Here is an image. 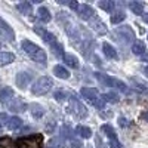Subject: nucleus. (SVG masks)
<instances>
[{"label":"nucleus","instance_id":"1","mask_svg":"<svg viewBox=\"0 0 148 148\" xmlns=\"http://www.w3.org/2000/svg\"><path fill=\"white\" fill-rule=\"evenodd\" d=\"M21 47H22V51L25 52L33 61H36V62H40V64H46V61H47L46 52L43 51L42 47L37 46L36 43H33V42H30V40H22Z\"/></svg>","mask_w":148,"mask_h":148},{"label":"nucleus","instance_id":"2","mask_svg":"<svg viewBox=\"0 0 148 148\" xmlns=\"http://www.w3.org/2000/svg\"><path fill=\"white\" fill-rule=\"evenodd\" d=\"M52 86H53V82H52L51 77H40L31 86V93L37 95V96H42V95H45L51 90Z\"/></svg>","mask_w":148,"mask_h":148},{"label":"nucleus","instance_id":"3","mask_svg":"<svg viewBox=\"0 0 148 148\" xmlns=\"http://www.w3.org/2000/svg\"><path fill=\"white\" fill-rule=\"evenodd\" d=\"M16 148H42V136L30 135L25 138H19L16 141Z\"/></svg>","mask_w":148,"mask_h":148},{"label":"nucleus","instance_id":"4","mask_svg":"<svg viewBox=\"0 0 148 148\" xmlns=\"http://www.w3.org/2000/svg\"><path fill=\"white\" fill-rule=\"evenodd\" d=\"M95 77L96 79H99L105 86H111V88H119L120 90H127V88H126V84L123 83L121 80H117V79H114V77H111V76H105V74H101V73H96L95 74Z\"/></svg>","mask_w":148,"mask_h":148},{"label":"nucleus","instance_id":"5","mask_svg":"<svg viewBox=\"0 0 148 148\" xmlns=\"http://www.w3.org/2000/svg\"><path fill=\"white\" fill-rule=\"evenodd\" d=\"M30 82H31V76H30L28 73H25V71L18 73L16 77H15V83H16V86H18L19 89H25Z\"/></svg>","mask_w":148,"mask_h":148},{"label":"nucleus","instance_id":"6","mask_svg":"<svg viewBox=\"0 0 148 148\" xmlns=\"http://www.w3.org/2000/svg\"><path fill=\"white\" fill-rule=\"evenodd\" d=\"M71 111L76 116H79V117H86L88 116V110H86V107L80 102V101H77V99H71Z\"/></svg>","mask_w":148,"mask_h":148},{"label":"nucleus","instance_id":"7","mask_svg":"<svg viewBox=\"0 0 148 148\" xmlns=\"http://www.w3.org/2000/svg\"><path fill=\"white\" fill-rule=\"evenodd\" d=\"M12 98H15V92L12 88H9V86H5V88L0 89V101H2L3 104H8Z\"/></svg>","mask_w":148,"mask_h":148},{"label":"nucleus","instance_id":"8","mask_svg":"<svg viewBox=\"0 0 148 148\" xmlns=\"http://www.w3.org/2000/svg\"><path fill=\"white\" fill-rule=\"evenodd\" d=\"M77 14L82 19H89L93 16V9L89 6V5H79V9H77Z\"/></svg>","mask_w":148,"mask_h":148},{"label":"nucleus","instance_id":"9","mask_svg":"<svg viewBox=\"0 0 148 148\" xmlns=\"http://www.w3.org/2000/svg\"><path fill=\"white\" fill-rule=\"evenodd\" d=\"M34 31H36L37 34H40V36H42V39H43L46 43H51V45H52L53 42H56V40H55V36H53L52 33H49L47 30L42 28V27H36Z\"/></svg>","mask_w":148,"mask_h":148},{"label":"nucleus","instance_id":"10","mask_svg":"<svg viewBox=\"0 0 148 148\" xmlns=\"http://www.w3.org/2000/svg\"><path fill=\"white\" fill-rule=\"evenodd\" d=\"M8 105H9V110L10 111H15V113H19V111H24L25 108V105H24V102L21 101V99H18V98H12V99L8 102Z\"/></svg>","mask_w":148,"mask_h":148},{"label":"nucleus","instance_id":"11","mask_svg":"<svg viewBox=\"0 0 148 148\" xmlns=\"http://www.w3.org/2000/svg\"><path fill=\"white\" fill-rule=\"evenodd\" d=\"M80 93H82L83 98H86V99H92V98L99 96V92H98V89H95V88H83L80 90Z\"/></svg>","mask_w":148,"mask_h":148},{"label":"nucleus","instance_id":"12","mask_svg":"<svg viewBox=\"0 0 148 148\" xmlns=\"http://www.w3.org/2000/svg\"><path fill=\"white\" fill-rule=\"evenodd\" d=\"M53 74H55L56 77H59V79H64V80L70 77V71H68V70H67L65 67L59 65V64L53 67Z\"/></svg>","mask_w":148,"mask_h":148},{"label":"nucleus","instance_id":"13","mask_svg":"<svg viewBox=\"0 0 148 148\" xmlns=\"http://www.w3.org/2000/svg\"><path fill=\"white\" fill-rule=\"evenodd\" d=\"M15 61V55L10 53V52H0V67L8 65L10 62Z\"/></svg>","mask_w":148,"mask_h":148},{"label":"nucleus","instance_id":"14","mask_svg":"<svg viewBox=\"0 0 148 148\" xmlns=\"http://www.w3.org/2000/svg\"><path fill=\"white\" fill-rule=\"evenodd\" d=\"M30 111H31L33 117H36V119H42V117L45 116V110H43V107L39 105V104H31V105H30Z\"/></svg>","mask_w":148,"mask_h":148},{"label":"nucleus","instance_id":"15","mask_svg":"<svg viewBox=\"0 0 148 148\" xmlns=\"http://www.w3.org/2000/svg\"><path fill=\"white\" fill-rule=\"evenodd\" d=\"M102 99L104 102H111V104H116L120 101V95L116 93V92H108V93H102Z\"/></svg>","mask_w":148,"mask_h":148},{"label":"nucleus","instance_id":"16","mask_svg":"<svg viewBox=\"0 0 148 148\" xmlns=\"http://www.w3.org/2000/svg\"><path fill=\"white\" fill-rule=\"evenodd\" d=\"M102 51H104L105 56H108L110 59H117V52H116V49L111 46V45L104 43V45H102Z\"/></svg>","mask_w":148,"mask_h":148},{"label":"nucleus","instance_id":"17","mask_svg":"<svg viewBox=\"0 0 148 148\" xmlns=\"http://www.w3.org/2000/svg\"><path fill=\"white\" fill-rule=\"evenodd\" d=\"M64 62L68 67H71V68H77L79 67V59L74 56L73 53H65L64 55Z\"/></svg>","mask_w":148,"mask_h":148},{"label":"nucleus","instance_id":"18","mask_svg":"<svg viewBox=\"0 0 148 148\" xmlns=\"http://www.w3.org/2000/svg\"><path fill=\"white\" fill-rule=\"evenodd\" d=\"M132 52L135 55H144L145 53V43L141 40H136L132 45Z\"/></svg>","mask_w":148,"mask_h":148},{"label":"nucleus","instance_id":"19","mask_svg":"<svg viewBox=\"0 0 148 148\" xmlns=\"http://www.w3.org/2000/svg\"><path fill=\"white\" fill-rule=\"evenodd\" d=\"M10 130H18L21 126H22V120L19 119V117H12V119H9V121H8V125H6Z\"/></svg>","mask_w":148,"mask_h":148},{"label":"nucleus","instance_id":"20","mask_svg":"<svg viewBox=\"0 0 148 148\" xmlns=\"http://www.w3.org/2000/svg\"><path fill=\"white\" fill-rule=\"evenodd\" d=\"M77 133L80 135L82 138H84V139H89V138L92 136V130H90V127L83 126V125H79V126H77Z\"/></svg>","mask_w":148,"mask_h":148},{"label":"nucleus","instance_id":"21","mask_svg":"<svg viewBox=\"0 0 148 148\" xmlns=\"http://www.w3.org/2000/svg\"><path fill=\"white\" fill-rule=\"evenodd\" d=\"M129 8H130V10L133 12L135 15H142L144 14V5L141 2H130Z\"/></svg>","mask_w":148,"mask_h":148},{"label":"nucleus","instance_id":"22","mask_svg":"<svg viewBox=\"0 0 148 148\" xmlns=\"http://www.w3.org/2000/svg\"><path fill=\"white\" fill-rule=\"evenodd\" d=\"M37 15H39L40 21H43V22H49V21H51V12H49L47 8H40L39 10H37Z\"/></svg>","mask_w":148,"mask_h":148},{"label":"nucleus","instance_id":"23","mask_svg":"<svg viewBox=\"0 0 148 148\" xmlns=\"http://www.w3.org/2000/svg\"><path fill=\"white\" fill-rule=\"evenodd\" d=\"M0 30H3L5 33H8L10 39H14V36H15V34H14V30H12V27L9 25V24H8L2 16H0Z\"/></svg>","mask_w":148,"mask_h":148},{"label":"nucleus","instance_id":"24","mask_svg":"<svg viewBox=\"0 0 148 148\" xmlns=\"http://www.w3.org/2000/svg\"><path fill=\"white\" fill-rule=\"evenodd\" d=\"M51 46H52V52H53L56 56H59V58L62 56V58H64L65 52H64V46H62V45H61V43H58V42H53Z\"/></svg>","mask_w":148,"mask_h":148},{"label":"nucleus","instance_id":"25","mask_svg":"<svg viewBox=\"0 0 148 148\" xmlns=\"http://www.w3.org/2000/svg\"><path fill=\"white\" fill-rule=\"evenodd\" d=\"M104 132H105V135L111 139V141H116L117 139V133L114 132V129H113V126H110V125H104L102 127H101Z\"/></svg>","mask_w":148,"mask_h":148},{"label":"nucleus","instance_id":"26","mask_svg":"<svg viewBox=\"0 0 148 148\" xmlns=\"http://www.w3.org/2000/svg\"><path fill=\"white\" fill-rule=\"evenodd\" d=\"M16 9L21 12V14L28 15L33 8H31V3H28V2H22V3H18V5H16Z\"/></svg>","mask_w":148,"mask_h":148},{"label":"nucleus","instance_id":"27","mask_svg":"<svg viewBox=\"0 0 148 148\" xmlns=\"http://www.w3.org/2000/svg\"><path fill=\"white\" fill-rule=\"evenodd\" d=\"M98 6H99L101 9H104L105 12H113V9H114V2H113V0H102V2L98 3Z\"/></svg>","mask_w":148,"mask_h":148},{"label":"nucleus","instance_id":"28","mask_svg":"<svg viewBox=\"0 0 148 148\" xmlns=\"http://www.w3.org/2000/svg\"><path fill=\"white\" fill-rule=\"evenodd\" d=\"M126 15H125V12H114L113 15H111V24H120L121 21H125Z\"/></svg>","mask_w":148,"mask_h":148},{"label":"nucleus","instance_id":"29","mask_svg":"<svg viewBox=\"0 0 148 148\" xmlns=\"http://www.w3.org/2000/svg\"><path fill=\"white\" fill-rule=\"evenodd\" d=\"M0 148H15V144L9 136L0 138Z\"/></svg>","mask_w":148,"mask_h":148},{"label":"nucleus","instance_id":"30","mask_svg":"<svg viewBox=\"0 0 148 148\" xmlns=\"http://www.w3.org/2000/svg\"><path fill=\"white\" fill-rule=\"evenodd\" d=\"M95 108H98V110H102L104 107H105V102H104V99L101 96H98V98H92V99H88Z\"/></svg>","mask_w":148,"mask_h":148},{"label":"nucleus","instance_id":"31","mask_svg":"<svg viewBox=\"0 0 148 148\" xmlns=\"http://www.w3.org/2000/svg\"><path fill=\"white\" fill-rule=\"evenodd\" d=\"M53 96H55L56 101H64L65 98H67V90H56L53 93Z\"/></svg>","mask_w":148,"mask_h":148},{"label":"nucleus","instance_id":"32","mask_svg":"<svg viewBox=\"0 0 148 148\" xmlns=\"http://www.w3.org/2000/svg\"><path fill=\"white\" fill-rule=\"evenodd\" d=\"M82 147H83V144L80 141H77V139H74V141L70 142V148H82Z\"/></svg>","mask_w":148,"mask_h":148},{"label":"nucleus","instance_id":"33","mask_svg":"<svg viewBox=\"0 0 148 148\" xmlns=\"http://www.w3.org/2000/svg\"><path fill=\"white\" fill-rule=\"evenodd\" d=\"M135 89H138L139 92H148V88H147V86H142V84H139V83L135 84Z\"/></svg>","mask_w":148,"mask_h":148},{"label":"nucleus","instance_id":"34","mask_svg":"<svg viewBox=\"0 0 148 148\" xmlns=\"http://www.w3.org/2000/svg\"><path fill=\"white\" fill-rule=\"evenodd\" d=\"M119 125H120L121 127H126V126L129 125V121H127L125 117H120V119H119Z\"/></svg>","mask_w":148,"mask_h":148},{"label":"nucleus","instance_id":"35","mask_svg":"<svg viewBox=\"0 0 148 148\" xmlns=\"http://www.w3.org/2000/svg\"><path fill=\"white\" fill-rule=\"evenodd\" d=\"M8 121H9L8 116H6V114H2V117H0V125L5 126V125H8Z\"/></svg>","mask_w":148,"mask_h":148},{"label":"nucleus","instance_id":"36","mask_svg":"<svg viewBox=\"0 0 148 148\" xmlns=\"http://www.w3.org/2000/svg\"><path fill=\"white\" fill-rule=\"evenodd\" d=\"M68 6H70L73 10H77V9H79V3L76 2V0H73V2H70V3H68Z\"/></svg>","mask_w":148,"mask_h":148},{"label":"nucleus","instance_id":"37","mask_svg":"<svg viewBox=\"0 0 148 148\" xmlns=\"http://www.w3.org/2000/svg\"><path fill=\"white\" fill-rule=\"evenodd\" d=\"M141 119H142V120H145V121L148 123V111H144V113L141 114Z\"/></svg>","mask_w":148,"mask_h":148},{"label":"nucleus","instance_id":"38","mask_svg":"<svg viewBox=\"0 0 148 148\" xmlns=\"http://www.w3.org/2000/svg\"><path fill=\"white\" fill-rule=\"evenodd\" d=\"M142 61H145V62H148V53H144V55H142Z\"/></svg>","mask_w":148,"mask_h":148},{"label":"nucleus","instance_id":"39","mask_svg":"<svg viewBox=\"0 0 148 148\" xmlns=\"http://www.w3.org/2000/svg\"><path fill=\"white\" fill-rule=\"evenodd\" d=\"M144 73H145V76H147V77H148V65H147V67H145V70H144Z\"/></svg>","mask_w":148,"mask_h":148},{"label":"nucleus","instance_id":"40","mask_svg":"<svg viewBox=\"0 0 148 148\" xmlns=\"http://www.w3.org/2000/svg\"><path fill=\"white\" fill-rule=\"evenodd\" d=\"M144 21H145V22H148V15H144Z\"/></svg>","mask_w":148,"mask_h":148}]
</instances>
